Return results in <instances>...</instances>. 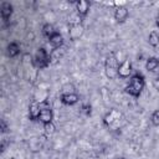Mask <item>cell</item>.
I'll use <instances>...</instances> for the list:
<instances>
[{"label":"cell","mask_w":159,"mask_h":159,"mask_svg":"<svg viewBox=\"0 0 159 159\" xmlns=\"http://www.w3.org/2000/svg\"><path fill=\"white\" fill-rule=\"evenodd\" d=\"M21 62H22L24 75H25V77L27 80V82H31L32 83L37 78V71H39V68L35 65L34 57L30 53H24Z\"/></svg>","instance_id":"cell-3"},{"label":"cell","mask_w":159,"mask_h":159,"mask_svg":"<svg viewBox=\"0 0 159 159\" xmlns=\"http://www.w3.org/2000/svg\"><path fill=\"white\" fill-rule=\"evenodd\" d=\"M150 120H152V124H153V125L159 127V109H155V111L152 113Z\"/></svg>","instance_id":"cell-22"},{"label":"cell","mask_w":159,"mask_h":159,"mask_svg":"<svg viewBox=\"0 0 159 159\" xmlns=\"http://www.w3.org/2000/svg\"><path fill=\"white\" fill-rule=\"evenodd\" d=\"M60 101L65 106H75L76 103L80 102V96L73 92V93H62L60 96Z\"/></svg>","instance_id":"cell-10"},{"label":"cell","mask_w":159,"mask_h":159,"mask_svg":"<svg viewBox=\"0 0 159 159\" xmlns=\"http://www.w3.org/2000/svg\"><path fill=\"white\" fill-rule=\"evenodd\" d=\"M65 52H66L65 46L58 47V48H52V50H51V52H50L51 61H57V60L62 58V57H63V55H65Z\"/></svg>","instance_id":"cell-17"},{"label":"cell","mask_w":159,"mask_h":159,"mask_svg":"<svg viewBox=\"0 0 159 159\" xmlns=\"http://www.w3.org/2000/svg\"><path fill=\"white\" fill-rule=\"evenodd\" d=\"M6 52H7V56H9V57L14 58V57H16V56L20 55V52H21V47H20V45H19L17 42L12 41V42H10V43L7 45V47H6Z\"/></svg>","instance_id":"cell-15"},{"label":"cell","mask_w":159,"mask_h":159,"mask_svg":"<svg viewBox=\"0 0 159 159\" xmlns=\"http://www.w3.org/2000/svg\"><path fill=\"white\" fill-rule=\"evenodd\" d=\"M124 122H125L124 114L119 109H117V108H111L103 116V124L107 128L113 129V130H117V129L122 128Z\"/></svg>","instance_id":"cell-2"},{"label":"cell","mask_w":159,"mask_h":159,"mask_svg":"<svg viewBox=\"0 0 159 159\" xmlns=\"http://www.w3.org/2000/svg\"><path fill=\"white\" fill-rule=\"evenodd\" d=\"M40 107H41V111H40V116H39V120L42 124H47V123L53 122L52 120L53 119V112H52V108H51L48 101L47 99L41 101Z\"/></svg>","instance_id":"cell-6"},{"label":"cell","mask_w":159,"mask_h":159,"mask_svg":"<svg viewBox=\"0 0 159 159\" xmlns=\"http://www.w3.org/2000/svg\"><path fill=\"white\" fill-rule=\"evenodd\" d=\"M159 67V58L157 57H149L145 62V70L149 72H154Z\"/></svg>","instance_id":"cell-16"},{"label":"cell","mask_w":159,"mask_h":159,"mask_svg":"<svg viewBox=\"0 0 159 159\" xmlns=\"http://www.w3.org/2000/svg\"><path fill=\"white\" fill-rule=\"evenodd\" d=\"M12 12H14L12 5L10 2H7V1H2L1 2V6H0V15H1V19H2L4 22H6V21L10 20Z\"/></svg>","instance_id":"cell-11"},{"label":"cell","mask_w":159,"mask_h":159,"mask_svg":"<svg viewBox=\"0 0 159 159\" xmlns=\"http://www.w3.org/2000/svg\"><path fill=\"white\" fill-rule=\"evenodd\" d=\"M132 62L129 58H124L118 66V77L122 80L130 78L132 76Z\"/></svg>","instance_id":"cell-7"},{"label":"cell","mask_w":159,"mask_h":159,"mask_svg":"<svg viewBox=\"0 0 159 159\" xmlns=\"http://www.w3.org/2000/svg\"><path fill=\"white\" fill-rule=\"evenodd\" d=\"M116 159H119V158H116Z\"/></svg>","instance_id":"cell-27"},{"label":"cell","mask_w":159,"mask_h":159,"mask_svg":"<svg viewBox=\"0 0 159 159\" xmlns=\"http://www.w3.org/2000/svg\"><path fill=\"white\" fill-rule=\"evenodd\" d=\"M82 112H83L86 116H89V114H91V106H89V104H84V106L82 107Z\"/></svg>","instance_id":"cell-23"},{"label":"cell","mask_w":159,"mask_h":159,"mask_svg":"<svg viewBox=\"0 0 159 159\" xmlns=\"http://www.w3.org/2000/svg\"><path fill=\"white\" fill-rule=\"evenodd\" d=\"M34 61H35V65H36V67L39 70H43V68L48 67L50 63L52 62L50 53L43 47H39L36 50V53L34 56Z\"/></svg>","instance_id":"cell-5"},{"label":"cell","mask_w":159,"mask_h":159,"mask_svg":"<svg viewBox=\"0 0 159 159\" xmlns=\"http://www.w3.org/2000/svg\"><path fill=\"white\" fill-rule=\"evenodd\" d=\"M53 32H55V29H53V25H52V24L46 22V24L42 25V35H43L45 37L48 39Z\"/></svg>","instance_id":"cell-20"},{"label":"cell","mask_w":159,"mask_h":159,"mask_svg":"<svg viewBox=\"0 0 159 159\" xmlns=\"http://www.w3.org/2000/svg\"><path fill=\"white\" fill-rule=\"evenodd\" d=\"M82 20H83V17H81V16L75 11V12L70 14V16H68V19H67V22H68L70 26H72V25L82 24Z\"/></svg>","instance_id":"cell-18"},{"label":"cell","mask_w":159,"mask_h":159,"mask_svg":"<svg viewBox=\"0 0 159 159\" xmlns=\"http://www.w3.org/2000/svg\"><path fill=\"white\" fill-rule=\"evenodd\" d=\"M75 6H76V12L81 16V17H86L89 12V7H91V4L86 0H76L75 2Z\"/></svg>","instance_id":"cell-8"},{"label":"cell","mask_w":159,"mask_h":159,"mask_svg":"<svg viewBox=\"0 0 159 159\" xmlns=\"http://www.w3.org/2000/svg\"><path fill=\"white\" fill-rule=\"evenodd\" d=\"M144 87H145V78H144V76L142 73L137 72V73L130 76L129 82H128V84L124 88V92L127 94L132 96V97L138 98L142 94Z\"/></svg>","instance_id":"cell-1"},{"label":"cell","mask_w":159,"mask_h":159,"mask_svg":"<svg viewBox=\"0 0 159 159\" xmlns=\"http://www.w3.org/2000/svg\"><path fill=\"white\" fill-rule=\"evenodd\" d=\"M48 42L52 45V47L53 48H58V47H62L63 46V36L60 34V32H57V31H55L50 37H48Z\"/></svg>","instance_id":"cell-14"},{"label":"cell","mask_w":159,"mask_h":159,"mask_svg":"<svg viewBox=\"0 0 159 159\" xmlns=\"http://www.w3.org/2000/svg\"><path fill=\"white\" fill-rule=\"evenodd\" d=\"M148 43L152 47H157L159 45V34L155 32V31H152L148 36Z\"/></svg>","instance_id":"cell-19"},{"label":"cell","mask_w":159,"mask_h":159,"mask_svg":"<svg viewBox=\"0 0 159 159\" xmlns=\"http://www.w3.org/2000/svg\"><path fill=\"white\" fill-rule=\"evenodd\" d=\"M118 66H119V62L117 60L116 53L109 52L104 60V73H106L107 78L114 80L118 77Z\"/></svg>","instance_id":"cell-4"},{"label":"cell","mask_w":159,"mask_h":159,"mask_svg":"<svg viewBox=\"0 0 159 159\" xmlns=\"http://www.w3.org/2000/svg\"><path fill=\"white\" fill-rule=\"evenodd\" d=\"M40 102H37L36 99H34L30 106H29V119L30 120H39V116H40Z\"/></svg>","instance_id":"cell-13"},{"label":"cell","mask_w":159,"mask_h":159,"mask_svg":"<svg viewBox=\"0 0 159 159\" xmlns=\"http://www.w3.org/2000/svg\"><path fill=\"white\" fill-rule=\"evenodd\" d=\"M153 86H154V88H155V89L159 92V76H158V77H157L154 81H153Z\"/></svg>","instance_id":"cell-24"},{"label":"cell","mask_w":159,"mask_h":159,"mask_svg":"<svg viewBox=\"0 0 159 159\" xmlns=\"http://www.w3.org/2000/svg\"><path fill=\"white\" fill-rule=\"evenodd\" d=\"M43 130H45V134L46 135H52L56 132V125L53 124V122L47 123V124H43Z\"/></svg>","instance_id":"cell-21"},{"label":"cell","mask_w":159,"mask_h":159,"mask_svg":"<svg viewBox=\"0 0 159 159\" xmlns=\"http://www.w3.org/2000/svg\"><path fill=\"white\" fill-rule=\"evenodd\" d=\"M6 129H7V125H6L5 120H1V132H2V133H5V132H6Z\"/></svg>","instance_id":"cell-25"},{"label":"cell","mask_w":159,"mask_h":159,"mask_svg":"<svg viewBox=\"0 0 159 159\" xmlns=\"http://www.w3.org/2000/svg\"><path fill=\"white\" fill-rule=\"evenodd\" d=\"M84 32V26L83 24H78V25H72L70 26V30H68V36H70V40L71 41H76L78 39L82 37Z\"/></svg>","instance_id":"cell-9"},{"label":"cell","mask_w":159,"mask_h":159,"mask_svg":"<svg viewBox=\"0 0 159 159\" xmlns=\"http://www.w3.org/2000/svg\"><path fill=\"white\" fill-rule=\"evenodd\" d=\"M155 25H157V27L159 29V15H158L157 19H155Z\"/></svg>","instance_id":"cell-26"},{"label":"cell","mask_w":159,"mask_h":159,"mask_svg":"<svg viewBox=\"0 0 159 159\" xmlns=\"http://www.w3.org/2000/svg\"><path fill=\"white\" fill-rule=\"evenodd\" d=\"M113 16H114V20H116L118 24H122V22H124V21L128 19V16H129V10H128L125 6H118V7L114 10Z\"/></svg>","instance_id":"cell-12"}]
</instances>
